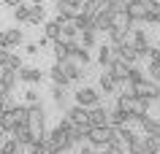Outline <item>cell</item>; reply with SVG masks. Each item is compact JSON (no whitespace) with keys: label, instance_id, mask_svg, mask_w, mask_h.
<instances>
[{"label":"cell","instance_id":"obj_28","mask_svg":"<svg viewBox=\"0 0 160 154\" xmlns=\"http://www.w3.org/2000/svg\"><path fill=\"white\" fill-rule=\"evenodd\" d=\"M141 149H144L147 154H160V138H155V135L141 138Z\"/></svg>","mask_w":160,"mask_h":154},{"label":"cell","instance_id":"obj_30","mask_svg":"<svg viewBox=\"0 0 160 154\" xmlns=\"http://www.w3.org/2000/svg\"><path fill=\"white\" fill-rule=\"evenodd\" d=\"M27 16H30V3L14 6V19H17V22H27Z\"/></svg>","mask_w":160,"mask_h":154},{"label":"cell","instance_id":"obj_11","mask_svg":"<svg viewBox=\"0 0 160 154\" xmlns=\"http://www.w3.org/2000/svg\"><path fill=\"white\" fill-rule=\"evenodd\" d=\"M106 124H109V127H122V124H136V122L130 119V114H125L122 108H114V111L106 114Z\"/></svg>","mask_w":160,"mask_h":154},{"label":"cell","instance_id":"obj_21","mask_svg":"<svg viewBox=\"0 0 160 154\" xmlns=\"http://www.w3.org/2000/svg\"><path fill=\"white\" fill-rule=\"evenodd\" d=\"M65 116L73 122V124H90V122H87V108H84V105H79V103H76L73 108H68Z\"/></svg>","mask_w":160,"mask_h":154},{"label":"cell","instance_id":"obj_32","mask_svg":"<svg viewBox=\"0 0 160 154\" xmlns=\"http://www.w3.org/2000/svg\"><path fill=\"white\" fill-rule=\"evenodd\" d=\"M95 33H98V30H79V35H82V46L92 49V46H95Z\"/></svg>","mask_w":160,"mask_h":154},{"label":"cell","instance_id":"obj_13","mask_svg":"<svg viewBox=\"0 0 160 154\" xmlns=\"http://www.w3.org/2000/svg\"><path fill=\"white\" fill-rule=\"evenodd\" d=\"M25 41V33L19 30V27H8V30H3V46L6 49H14L19 43Z\"/></svg>","mask_w":160,"mask_h":154},{"label":"cell","instance_id":"obj_6","mask_svg":"<svg viewBox=\"0 0 160 154\" xmlns=\"http://www.w3.org/2000/svg\"><path fill=\"white\" fill-rule=\"evenodd\" d=\"M76 103L84 105V108H92V105L101 103V95H98V89H92V86H82V89L76 92Z\"/></svg>","mask_w":160,"mask_h":154},{"label":"cell","instance_id":"obj_9","mask_svg":"<svg viewBox=\"0 0 160 154\" xmlns=\"http://www.w3.org/2000/svg\"><path fill=\"white\" fill-rule=\"evenodd\" d=\"M106 70H109L111 76H114V81H117V84H122V81H128V70H130V65H128L125 60L114 57V60H111V65H109Z\"/></svg>","mask_w":160,"mask_h":154},{"label":"cell","instance_id":"obj_19","mask_svg":"<svg viewBox=\"0 0 160 154\" xmlns=\"http://www.w3.org/2000/svg\"><path fill=\"white\" fill-rule=\"evenodd\" d=\"M109 33V43L117 49V46H122V43H128L130 41V30H117V27H109L106 30Z\"/></svg>","mask_w":160,"mask_h":154},{"label":"cell","instance_id":"obj_44","mask_svg":"<svg viewBox=\"0 0 160 154\" xmlns=\"http://www.w3.org/2000/svg\"><path fill=\"white\" fill-rule=\"evenodd\" d=\"M114 3H117V8H125L128 6V0H114Z\"/></svg>","mask_w":160,"mask_h":154},{"label":"cell","instance_id":"obj_3","mask_svg":"<svg viewBox=\"0 0 160 154\" xmlns=\"http://www.w3.org/2000/svg\"><path fill=\"white\" fill-rule=\"evenodd\" d=\"M111 138H114V127H109V124H103V127H90V130H87V141H90L92 149H103V146H109Z\"/></svg>","mask_w":160,"mask_h":154},{"label":"cell","instance_id":"obj_31","mask_svg":"<svg viewBox=\"0 0 160 154\" xmlns=\"http://www.w3.org/2000/svg\"><path fill=\"white\" fill-rule=\"evenodd\" d=\"M52 43H54V57H57V62H62V60H68V57H71V51H68L65 41H52Z\"/></svg>","mask_w":160,"mask_h":154},{"label":"cell","instance_id":"obj_7","mask_svg":"<svg viewBox=\"0 0 160 154\" xmlns=\"http://www.w3.org/2000/svg\"><path fill=\"white\" fill-rule=\"evenodd\" d=\"M19 68H22L19 54H14V51L6 49V46H0V70H19Z\"/></svg>","mask_w":160,"mask_h":154},{"label":"cell","instance_id":"obj_47","mask_svg":"<svg viewBox=\"0 0 160 154\" xmlns=\"http://www.w3.org/2000/svg\"><path fill=\"white\" fill-rule=\"evenodd\" d=\"M25 3H30V6H35V3H41V0H25Z\"/></svg>","mask_w":160,"mask_h":154},{"label":"cell","instance_id":"obj_48","mask_svg":"<svg viewBox=\"0 0 160 154\" xmlns=\"http://www.w3.org/2000/svg\"><path fill=\"white\" fill-rule=\"evenodd\" d=\"M76 3H79V6H84V3H90V0H76Z\"/></svg>","mask_w":160,"mask_h":154},{"label":"cell","instance_id":"obj_8","mask_svg":"<svg viewBox=\"0 0 160 154\" xmlns=\"http://www.w3.org/2000/svg\"><path fill=\"white\" fill-rule=\"evenodd\" d=\"M109 27H117V30H130L133 27V22H130V16H128L125 8H114L109 14Z\"/></svg>","mask_w":160,"mask_h":154},{"label":"cell","instance_id":"obj_46","mask_svg":"<svg viewBox=\"0 0 160 154\" xmlns=\"http://www.w3.org/2000/svg\"><path fill=\"white\" fill-rule=\"evenodd\" d=\"M128 154H147L144 149H133V152H128Z\"/></svg>","mask_w":160,"mask_h":154},{"label":"cell","instance_id":"obj_27","mask_svg":"<svg viewBox=\"0 0 160 154\" xmlns=\"http://www.w3.org/2000/svg\"><path fill=\"white\" fill-rule=\"evenodd\" d=\"M117 81H114V76H111V73H109V70H106V73H101V89H103V92H106V95H114V92H117Z\"/></svg>","mask_w":160,"mask_h":154},{"label":"cell","instance_id":"obj_24","mask_svg":"<svg viewBox=\"0 0 160 154\" xmlns=\"http://www.w3.org/2000/svg\"><path fill=\"white\" fill-rule=\"evenodd\" d=\"M138 124L144 127V133H147V135H155V138H160V122H158V119H152L149 114H147V116H144V119L138 122Z\"/></svg>","mask_w":160,"mask_h":154},{"label":"cell","instance_id":"obj_37","mask_svg":"<svg viewBox=\"0 0 160 154\" xmlns=\"http://www.w3.org/2000/svg\"><path fill=\"white\" fill-rule=\"evenodd\" d=\"M138 78H144V70L138 65H130V70H128V84L130 81H138Z\"/></svg>","mask_w":160,"mask_h":154},{"label":"cell","instance_id":"obj_33","mask_svg":"<svg viewBox=\"0 0 160 154\" xmlns=\"http://www.w3.org/2000/svg\"><path fill=\"white\" fill-rule=\"evenodd\" d=\"M17 70H3V73H0V81H3V84L8 86V89H14V84H17Z\"/></svg>","mask_w":160,"mask_h":154},{"label":"cell","instance_id":"obj_12","mask_svg":"<svg viewBox=\"0 0 160 154\" xmlns=\"http://www.w3.org/2000/svg\"><path fill=\"white\" fill-rule=\"evenodd\" d=\"M17 76H19V81H25V84H38L41 81V68H33V65H22V68L17 70Z\"/></svg>","mask_w":160,"mask_h":154},{"label":"cell","instance_id":"obj_10","mask_svg":"<svg viewBox=\"0 0 160 154\" xmlns=\"http://www.w3.org/2000/svg\"><path fill=\"white\" fill-rule=\"evenodd\" d=\"M57 14L62 19H73L82 14V6L76 3V0H57Z\"/></svg>","mask_w":160,"mask_h":154},{"label":"cell","instance_id":"obj_40","mask_svg":"<svg viewBox=\"0 0 160 154\" xmlns=\"http://www.w3.org/2000/svg\"><path fill=\"white\" fill-rule=\"evenodd\" d=\"M25 51H27V54H38V43H27Z\"/></svg>","mask_w":160,"mask_h":154},{"label":"cell","instance_id":"obj_14","mask_svg":"<svg viewBox=\"0 0 160 154\" xmlns=\"http://www.w3.org/2000/svg\"><path fill=\"white\" fill-rule=\"evenodd\" d=\"M106 108H101V103L92 105V108H87V122H90V127H103L106 124Z\"/></svg>","mask_w":160,"mask_h":154},{"label":"cell","instance_id":"obj_49","mask_svg":"<svg viewBox=\"0 0 160 154\" xmlns=\"http://www.w3.org/2000/svg\"><path fill=\"white\" fill-rule=\"evenodd\" d=\"M0 46H3V30H0Z\"/></svg>","mask_w":160,"mask_h":154},{"label":"cell","instance_id":"obj_4","mask_svg":"<svg viewBox=\"0 0 160 154\" xmlns=\"http://www.w3.org/2000/svg\"><path fill=\"white\" fill-rule=\"evenodd\" d=\"M128 114H130V119L138 124V122L149 114V100H144V97H130V103H128Z\"/></svg>","mask_w":160,"mask_h":154},{"label":"cell","instance_id":"obj_15","mask_svg":"<svg viewBox=\"0 0 160 154\" xmlns=\"http://www.w3.org/2000/svg\"><path fill=\"white\" fill-rule=\"evenodd\" d=\"M117 57H119V60H125L128 65H136V62L141 60V57H138V51H136V46H133L130 41L122 43V46H117Z\"/></svg>","mask_w":160,"mask_h":154},{"label":"cell","instance_id":"obj_1","mask_svg":"<svg viewBox=\"0 0 160 154\" xmlns=\"http://www.w3.org/2000/svg\"><path fill=\"white\" fill-rule=\"evenodd\" d=\"M27 127H30L33 141H35V143H41V138L46 135V114H43V105H41V103L27 105Z\"/></svg>","mask_w":160,"mask_h":154},{"label":"cell","instance_id":"obj_36","mask_svg":"<svg viewBox=\"0 0 160 154\" xmlns=\"http://www.w3.org/2000/svg\"><path fill=\"white\" fill-rule=\"evenodd\" d=\"M149 78L160 84V60H149Z\"/></svg>","mask_w":160,"mask_h":154},{"label":"cell","instance_id":"obj_23","mask_svg":"<svg viewBox=\"0 0 160 154\" xmlns=\"http://www.w3.org/2000/svg\"><path fill=\"white\" fill-rule=\"evenodd\" d=\"M43 19H46V8H43V3H35V6H30V16H27V25H41Z\"/></svg>","mask_w":160,"mask_h":154},{"label":"cell","instance_id":"obj_45","mask_svg":"<svg viewBox=\"0 0 160 154\" xmlns=\"http://www.w3.org/2000/svg\"><path fill=\"white\" fill-rule=\"evenodd\" d=\"M147 6H160V0H144Z\"/></svg>","mask_w":160,"mask_h":154},{"label":"cell","instance_id":"obj_39","mask_svg":"<svg viewBox=\"0 0 160 154\" xmlns=\"http://www.w3.org/2000/svg\"><path fill=\"white\" fill-rule=\"evenodd\" d=\"M103 152L106 154H128L122 146H114V143H109V146H103Z\"/></svg>","mask_w":160,"mask_h":154},{"label":"cell","instance_id":"obj_35","mask_svg":"<svg viewBox=\"0 0 160 154\" xmlns=\"http://www.w3.org/2000/svg\"><path fill=\"white\" fill-rule=\"evenodd\" d=\"M147 22H149V25H160V6H149V11H147Z\"/></svg>","mask_w":160,"mask_h":154},{"label":"cell","instance_id":"obj_2","mask_svg":"<svg viewBox=\"0 0 160 154\" xmlns=\"http://www.w3.org/2000/svg\"><path fill=\"white\" fill-rule=\"evenodd\" d=\"M128 92L152 103V100H158V97H160V84L144 76V78H138V81H130V84H128Z\"/></svg>","mask_w":160,"mask_h":154},{"label":"cell","instance_id":"obj_26","mask_svg":"<svg viewBox=\"0 0 160 154\" xmlns=\"http://www.w3.org/2000/svg\"><path fill=\"white\" fill-rule=\"evenodd\" d=\"M11 135L17 138V143H27V141H33V135H30V127H27V122H22V124H17Z\"/></svg>","mask_w":160,"mask_h":154},{"label":"cell","instance_id":"obj_20","mask_svg":"<svg viewBox=\"0 0 160 154\" xmlns=\"http://www.w3.org/2000/svg\"><path fill=\"white\" fill-rule=\"evenodd\" d=\"M114 57H117V49H114L111 43H103L101 49H98V62H101L103 68H109V65H111V60H114Z\"/></svg>","mask_w":160,"mask_h":154},{"label":"cell","instance_id":"obj_43","mask_svg":"<svg viewBox=\"0 0 160 154\" xmlns=\"http://www.w3.org/2000/svg\"><path fill=\"white\" fill-rule=\"evenodd\" d=\"M8 92H11V89H8L6 84H3V81H0V97H3V95H8Z\"/></svg>","mask_w":160,"mask_h":154},{"label":"cell","instance_id":"obj_34","mask_svg":"<svg viewBox=\"0 0 160 154\" xmlns=\"http://www.w3.org/2000/svg\"><path fill=\"white\" fill-rule=\"evenodd\" d=\"M52 97H54V103H57L60 108H62V105H65V86L54 84V89H52Z\"/></svg>","mask_w":160,"mask_h":154},{"label":"cell","instance_id":"obj_41","mask_svg":"<svg viewBox=\"0 0 160 154\" xmlns=\"http://www.w3.org/2000/svg\"><path fill=\"white\" fill-rule=\"evenodd\" d=\"M79 154H95L92 146H84V149H79Z\"/></svg>","mask_w":160,"mask_h":154},{"label":"cell","instance_id":"obj_16","mask_svg":"<svg viewBox=\"0 0 160 154\" xmlns=\"http://www.w3.org/2000/svg\"><path fill=\"white\" fill-rule=\"evenodd\" d=\"M60 65H62V70H65L68 81H79V78L84 76V70H82V65H79V62H76L73 57H68V60H62Z\"/></svg>","mask_w":160,"mask_h":154},{"label":"cell","instance_id":"obj_38","mask_svg":"<svg viewBox=\"0 0 160 154\" xmlns=\"http://www.w3.org/2000/svg\"><path fill=\"white\" fill-rule=\"evenodd\" d=\"M25 103H27V105H33V103H41V95H38V89H33V86H30V89L25 92Z\"/></svg>","mask_w":160,"mask_h":154},{"label":"cell","instance_id":"obj_42","mask_svg":"<svg viewBox=\"0 0 160 154\" xmlns=\"http://www.w3.org/2000/svg\"><path fill=\"white\" fill-rule=\"evenodd\" d=\"M3 3H6V6H11V8H14V6H19V3H25V0H3Z\"/></svg>","mask_w":160,"mask_h":154},{"label":"cell","instance_id":"obj_29","mask_svg":"<svg viewBox=\"0 0 160 154\" xmlns=\"http://www.w3.org/2000/svg\"><path fill=\"white\" fill-rule=\"evenodd\" d=\"M17 152H19V143H17V138H14V135L0 141V154H17Z\"/></svg>","mask_w":160,"mask_h":154},{"label":"cell","instance_id":"obj_17","mask_svg":"<svg viewBox=\"0 0 160 154\" xmlns=\"http://www.w3.org/2000/svg\"><path fill=\"white\" fill-rule=\"evenodd\" d=\"M130 43L136 46L138 57H147V51H149V38H147V33H144V30H133V35H130Z\"/></svg>","mask_w":160,"mask_h":154},{"label":"cell","instance_id":"obj_25","mask_svg":"<svg viewBox=\"0 0 160 154\" xmlns=\"http://www.w3.org/2000/svg\"><path fill=\"white\" fill-rule=\"evenodd\" d=\"M49 76H52V81H54V84H60V86H68V84H71V81H68V76H65V70H62V65H60V62H54V65H52Z\"/></svg>","mask_w":160,"mask_h":154},{"label":"cell","instance_id":"obj_18","mask_svg":"<svg viewBox=\"0 0 160 154\" xmlns=\"http://www.w3.org/2000/svg\"><path fill=\"white\" fill-rule=\"evenodd\" d=\"M17 127V116H14V108L11 111H0V133L3 135H11Z\"/></svg>","mask_w":160,"mask_h":154},{"label":"cell","instance_id":"obj_5","mask_svg":"<svg viewBox=\"0 0 160 154\" xmlns=\"http://www.w3.org/2000/svg\"><path fill=\"white\" fill-rule=\"evenodd\" d=\"M128 16H130V22L133 25H138V22H147V11H149V6L144 3V0H133V3H128L125 6Z\"/></svg>","mask_w":160,"mask_h":154},{"label":"cell","instance_id":"obj_22","mask_svg":"<svg viewBox=\"0 0 160 154\" xmlns=\"http://www.w3.org/2000/svg\"><path fill=\"white\" fill-rule=\"evenodd\" d=\"M62 22H65V19H62V16L57 14V19L46 22V30H43V35H46L49 41H57V38H60V27H62Z\"/></svg>","mask_w":160,"mask_h":154}]
</instances>
